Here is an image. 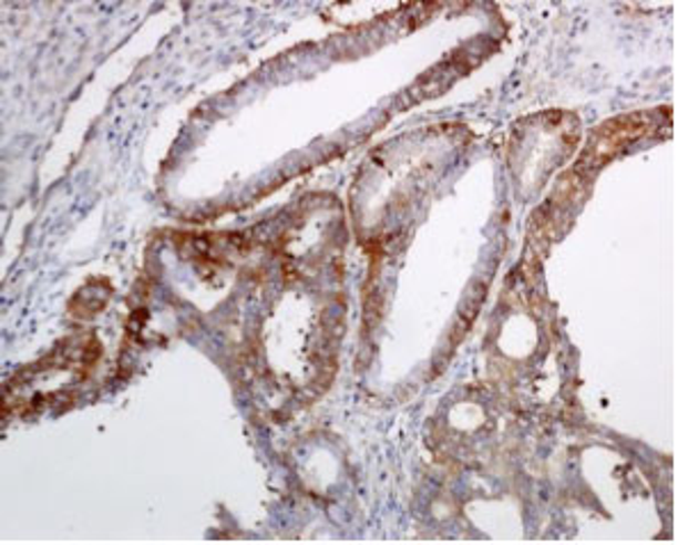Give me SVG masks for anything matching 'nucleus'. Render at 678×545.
Listing matches in <instances>:
<instances>
[{"mask_svg": "<svg viewBox=\"0 0 678 545\" xmlns=\"http://www.w3.org/2000/svg\"><path fill=\"white\" fill-rule=\"evenodd\" d=\"M645 133H647V126L643 124V116H639V114L637 116H624V120L606 124L592 137L587 155L596 153L594 165H596V161L603 163V161H608L613 153H617L619 148H626L628 144H633Z\"/></svg>", "mask_w": 678, "mask_h": 545, "instance_id": "nucleus-1", "label": "nucleus"}]
</instances>
